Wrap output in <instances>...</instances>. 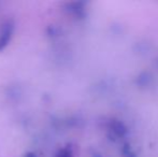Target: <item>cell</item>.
<instances>
[{"label":"cell","instance_id":"4","mask_svg":"<svg viewBox=\"0 0 158 157\" xmlns=\"http://www.w3.org/2000/svg\"><path fill=\"white\" fill-rule=\"evenodd\" d=\"M58 28H56L55 26H50V27H48V29H46V34H48V36L50 37H55L58 35Z\"/></svg>","mask_w":158,"mask_h":157},{"label":"cell","instance_id":"5","mask_svg":"<svg viewBox=\"0 0 158 157\" xmlns=\"http://www.w3.org/2000/svg\"><path fill=\"white\" fill-rule=\"evenodd\" d=\"M24 157H38L35 155V153H33V152H27V153L24 155Z\"/></svg>","mask_w":158,"mask_h":157},{"label":"cell","instance_id":"1","mask_svg":"<svg viewBox=\"0 0 158 157\" xmlns=\"http://www.w3.org/2000/svg\"><path fill=\"white\" fill-rule=\"evenodd\" d=\"M15 23L12 19H9L0 26V52L9 45L14 34Z\"/></svg>","mask_w":158,"mask_h":157},{"label":"cell","instance_id":"2","mask_svg":"<svg viewBox=\"0 0 158 157\" xmlns=\"http://www.w3.org/2000/svg\"><path fill=\"white\" fill-rule=\"evenodd\" d=\"M67 10L69 12L73 13L77 16H80V15L83 14V3L82 2H72V3H68L67 4Z\"/></svg>","mask_w":158,"mask_h":157},{"label":"cell","instance_id":"3","mask_svg":"<svg viewBox=\"0 0 158 157\" xmlns=\"http://www.w3.org/2000/svg\"><path fill=\"white\" fill-rule=\"evenodd\" d=\"M55 157H73V153L70 149L68 147H64V149L59 150L58 153L56 154Z\"/></svg>","mask_w":158,"mask_h":157}]
</instances>
